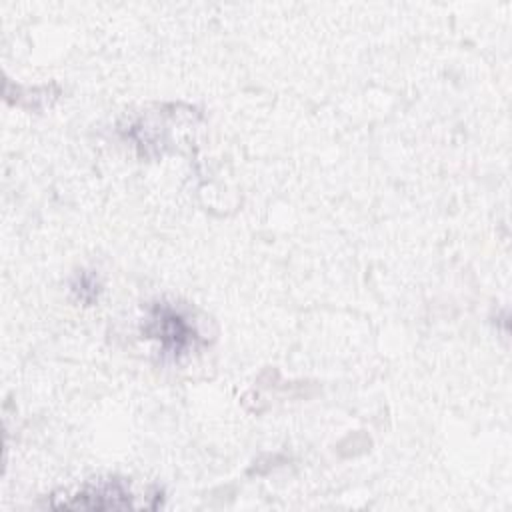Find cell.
<instances>
[{
  "label": "cell",
  "instance_id": "1",
  "mask_svg": "<svg viewBox=\"0 0 512 512\" xmlns=\"http://www.w3.org/2000/svg\"><path fill=\"white\" fill-rule=\"evenodd\" d=\"M64 508H90V510H106V508H130L134 504V496L120 482H102L96 488H84L70 500H64Z\"/></svg>",
  "mask_w": 512,
  "mask_h": 512
},
{
  "label": "cell",
  "instance_id": "2",
  "mask_svg": "<svg viewBox=\"0 0 512 512\" xmlns=\"http://www.w3.org/2000/svg\"><path fill=\"white\" fill-rule=\"evenodd\" d=\"M148 332L156 336L162 342L164 350H170L172 354L184 350L194 340V330L178 312L170 308H158L154 312Z\"/></svg>",
  "mask_w": 512,
  "mask_h": 512
}]
</instances>
